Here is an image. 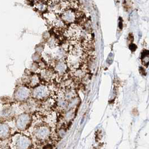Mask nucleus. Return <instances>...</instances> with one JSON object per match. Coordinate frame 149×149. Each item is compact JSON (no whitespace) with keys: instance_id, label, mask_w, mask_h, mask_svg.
I'll return each instance as SVG.
<instances>
[{"instance_id":"nucleus-1","label":"nucleus","mask_w":149,"mask_h":149,"mask_svg":"<svg viewBox=\"0 0 149 149\" xmlns=\"http://www.w3.org/2000/svg\"><path fill=\"white\" fill-rule=\"evenodd\" d=\"M13 149H31L32 140L29 136L22 133L15 134L11 138Z\"/></svg>"},{"instance_id":"nucleus-2","label":"nucleus","mask_w":149,"mask_h":149,"mask_svg":"<svg viewBox=\"0 0 149 149\" xmlns=\"http://www.w3.org/2000/svg\"><path fill=\"white\" fill-rule=\"evenodd\" d=\"M32 123V117L30 114L23 112L20 114L15 118V126L16 128L20 131H25L28 129Z\"/></svg>"},{"instance_id":"nucleus-3","label":"nucleus","mask_w":149,"mask_h":149,"mask_svg":"<svg viewBox=\"0 0 149 149\" xmlns=\"http://www.w3.org/2000/svg\"><path fill=\"white\" fill-rule=\"evenodd\" d=\"M82 31V27L77 24H72L65 30L64 36L67 38L68 40L80 41Z\"/></svg>"},{"instance_id":"nucleus-4","label":"nucleus","mask_w":149,"mask_h":149,"mask_svg":"<svg viewBox=\"0 0 149 149\" xmlns=\"http://www.w3.org/2000/svg\"><path fill=\"white\" fill-rule=\"evenodd\" d=\"M49 89L45 86H38L31 92V96L36 100L44 101L49 95Z\"/></svg>"},{"instance_id":"nucleus-5","label":"nucleus","mask_w":149,"mask_h":149,"mask_svg":"<svg viewBox=\"0 0 149 149\" xmlns=\"http://www.w3.org/2000/svg\"><path fill=\"white\" fill-rule=\"evenodd\" d=\"M51 130L47 125L41 124L36 127L34 131V135L39 141H45L50 137Z\"/></svg>"},{"instance_id":"nucleus-6","label":"nucleus","mask_w":149,"mask_h":149,"mask_svg":"<svg viewBox=\"0 0 149 149\" xmlns=\"http://www.w3.org/2000/svg\"><path fill=\"white\" fill-rule=\"evenodd\" d=\"M31 96L30 89L26 86L17 87L14 91L13 96L15 101L17 102H24L28 100Z\"/></svg>"},{"instance_id":"nucleus-7","label":"nucleus","mask_w":149,"mask_h":149,"mask_svg":"<svg viewBox=\"0 0 149 149\" xmlns=\"http://www.w3.org/2000/svg\"><path fill=\"white\" fill-rule=\"evenodd\" d=\"M11 135V128L6 123H0V141H5Z\"/></svg>"},{"instance_id":"nucleus-8","label":"nucleus","mask_w":149,"mask_h":149,"mask_svg":"<svg viewBox=\"0 0 149 149\" xmlns=\"http://www.w3.org/2000/svg\"><path fill=\"white\" fill-rule=\"evenodd\" d=\"M61 19L65 23H72L74 22L75 19L77 18L76 13H74L71 10L67 9L61 14Z\"/></svg>"},{"instance_id":"nucleus-9","label":"nucleus","mask_w":149,"mask_h":149,"mask_svg":"<svg viewBox=\"0 0 149 149\" xmlns=\"http://www.w3.org/2000/svg\"><path fill=\"white\" fill-rule=\"evenodd\" d=\"M52 25L55 28V30H62L66 28V23L64 22L60 18L57 17L54 21L52 23Z\"/></svg>"},{"instance_id":"nucleus-10","label":"nucleus","mask_w":149,"mask_h":149,"mask_svg":"<svg viewBox=\"0 0 149 149\" xmlns=\"http://www.w3.org/2000/svg\"><path fill=\"white\" fill-rule=\"evenodd\" d=\"M40 83V79L39 77L37 75H33L31 77H30L29 79V81L28 82V84L30 87L35 88L38 86H39V84Z\"/></svg>"},{"instance_id":"nucleus-11","label":"nucleus","mask_w":149,"mask_h":149,"mask_svg":"<svg viewBox=\"0 0 149 149\" xmlns=\"http://www.w3.org/2000/svg\"><path fill=\"white\" fill-rule=\"evenodd\" d=\"M44 16H45V18L46 19L47 21L49 23L51 24L57 17L56 14L52 13V12H50V11L45 14Z\"/></svg>"},{"instance_id":"nucleus-12","label":"nucleus","mask_w":149,"mask_h":149,"mask_svg":"<svg viewBox=\"0 0 149 149\" xmlns=\"http://www.w3.org/2000/svg\"><path fill=\"white\" fill-rule=\"evenodd\" d=\"M36 7L38 10L40 11H44L46 8H47V5H46L45 2L43 1H39L37 4Z\"/></svg>"},{"instance_id":"nucleus-13","label":"nucleus","mask_w":149,"mask_h":149,"mask_svg":"<svg viewBox=\"0 0 149 149\" xmlns=\"http://www.w3.org/2000/svg\"><path fill=\"white\" fill-rule=\"evenodd\" d=\"M13 149L12 148H8V149Z\"/></svg>"}]
</instances>
